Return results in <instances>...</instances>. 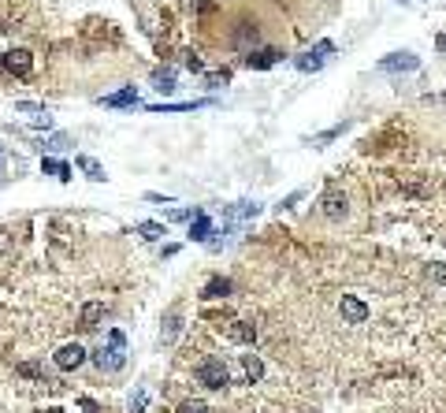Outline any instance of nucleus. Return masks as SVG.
I'll list each match as a JSON object with an SVG mask.
<instances>
[{
  "label": "nucleus",
  "instance_id": "nucleus-3",
  "mask_svg": "<svg viewBox=\"0 0 446 413\" xmlns=\"http://www.w3.org/2000/svg\"><path fill=\"white\" fill-rule=\"evenodd\" d=\"M327 56H335V41H316L313 49H305L302 56L294 60V67L309 75V71H320L324 63H327Z\"/></svg>",
  "mask_w": 446,
  "mask_h": 413
},
{
  "label": "nucleus",
  "instance_id": "nucleus-6",
  "mask_svg": "<svg viewBox=\"0 0 446 413\" xmlns=\"http://www.w3.org/2000/svg\"><path fill=\"white\" fill-rule=\"evenodd\" d=\"M339 313H342L346 324H365V320H368V306H365V301H361L357 295H342Z\"/></svg>",
  "mask_w": 446,
  "mask_h": 413
},
{
  "label": "nucleus",
  "instance_id": "nucleus-2",
  "mask_svg": "<svg viewBox=\"0 0 446 413\" xmlns=\"http://www.w3.org/2000/svg\"><path fill=\"white\" fill-rule=\"evenodd\" d=\"M197 383H205L208 391H220L231 383V369H227L223 357H205V361H197Z\"/></svg>",
  "mask_w": 446,
  "mask_h": 413
},
{
  "label": "nucleus",
  "instance_id": "nucleus-14",
  "mask_svg": "<svg viewBox=\"0 0 446 413\" xmlns=\"http://www.w3.org/2000/svg\"><path fill=\"white\" fill-rule=\"evenodd\" d=\"M223 295H231V279H223V275H212L201 290V298H223Z\"/></svg>",
  "mask_w": 446,
  "mask_h": 413
},
{
  "label": "nucleus",
  "instance_id": "nucleus-29",
  "mask_svg": "<svg viewBox=\"0 0 446 413\" xmlns=\"http://www.w3.org/2000/svg\"><path fill=\"white\" fill-rule=\"evenodd\" d=\"M78 406H82V410H86V413H104V410H101V406H97V402H93V399H82V402H78Z\"/></svg>",
  "mask_w": 446,
  "mask_h": 413
},
{
  "label": "nucleus",
  "instance_id": "nucleus-25",
  "mask_svg": "<svg viewBox=\"0 0 446 413\" xmlns=\"http://www.w3.org/2000/svg\"><path fill=\"white\" fill-rule=\"evenodd\" d=\"M145 406H149V394H145V391H134V394H131V413H142Z\"/></svg>",
  "mask_w": 446,
  "mask_h": 413
},
{
  "label": "nucleus",
  "instance_id": "nucleus-21",
  "mask_svg": "<svg viewBox=\"0 0 446 413\" xmlns=\"http://www.w3.org/2000/svg\"><path fill=\"white\" fill-rule=\"evenodd\" d=\"M75 164H78V168H82V171H86V176H89V179H93V182H104V168H101V164H97L93 157H78Z\"/></svg>",
  "mask_w": 446,
  "mask_h": 413
},
{
  "label": "nucleus",
  "instance_id": "nucleus-15",
  "mask_svg": "<svg viewBox=\"0 0 446 413\" xmlns=\"http://www.w3.org/2000/svg\"><path fill=\"white\" fill-rule=\"evenodd\" d=\"M227 335H231L234 343H253V339H257V328L245 324V320H234V324L227 328Z\"/></svg>",
  "mask_w": 446,
  "mask_h": 413
},
{
  "label": "nucleus",
  "instance_id": "nucleus-1",
  "mask_svg": "<svg viewBox=\"0 0 446 413\" xmlns=\"http://www.w3.org/2000/svg\"><path fill=\"white\" fill-rule=\"evenodd\" d=\"M93 365L101 372H120L126 365V335L120 332V328H112L108 332V339L101 343V350L93 354Z\"/></svg>",
  "mask_w": 446,
  "mask_h": 413
},
{
  "label": "nucleus",
  "instance_id": "nucleus-26",
  "mask_svg": "<svg viewBox=\"0 0 446 413\" xmlns=\"http://www.w3.org/2000/svg\"><path fill=\"white\" fill-rule=\"evenodd\" d=\"M179 413H208V406L197 399V402H183V406H179Z\"/></svg>",
  "mask_w": 446,
  "mask_h": 413
},
{
  "label": "nucleus",
  "instance_id": "nucleus-24",
  "mask_svg": "<svg viewBox=\"0 0 446 413\" xmlns=\"http://www.w3.org/2000/svg\"><path fill=\"white\" fill-rule=\"evenodd\" d=\"M205 82H208V89H220L231 82V71H212V75H205Z\"/></svg>",
  "mask_w": 446,
  "mask_h": 413
},
{
  "label": "nucleus",
  "instance_id": "nucleus-18",
  "mask_svg": "<svg viewBox=\"0 0 446 413\" xmlns=\"http://www.w3.org/2000/svg\"><path fill=\"white\" fill-rule=\"evenodd\" d=\"M242 369H245V380L257 383L260 376H264V361H260L257 354H245V357H242Z\"/></svg>",
  "mask_w": 446,
  "mask_h": 413
},
{
  "label": "nucleus",
  "instance_id": "nucleus-10",
  "mask_svg": "<svg viewBox=\"0 0 446 413\" xmlns=\"http://www.w3.org/2000/svg\"><path fill=\"white\" fill-rule=\"evenodd\" d=\"M179 332H183V313L171 309V313L164 317V324H160V346H171L179 339Z\"/></svg>",
  "mask_w": 446,
  "mask_h": 413
},
{
  "label": "nucleus",
  "instance_id": "nucleus-9",
  "mask_svg": "<svg viewBox=\"0 0 446 413\" xmlns=\"http://www.w3.org/2000/svg\"><path fill=\"white\" fill-rule=\"evenodd\" d=\"M212 235H220V231H216V224H212L208 213H197L190 220V238H194V242H212Z\"/></svg>",
  "mask_w": 446,
  "mask_h": 413
},
{
  "label": "nucleus",
  "instance_id": "nucleus-4",
  "mask_svg": "<svg viewBox=\"0 0 446 413\" xmlns=\"http://www.w3.org/2000/svg\"><path fill=\"white\" fill-rule=\"evenodd\" d=\"M52 361H56V369L71 372V369H78V365H86V346L82 343H63L60 350L52 354Z\"/></svg>",
  "mask_w": 446,
  "mask_h": 413
},
{
  "label": "nucleus",
  "instance_id": "nucleus-12",
  "mask_svg": "<svg viewBox=\"0 0 446 413\" xmlns=\"http://www.w3.org/2000/svg\"><path fill=\"white\" fill-rule=\"evenodd\" d=\"M276 63H279L276 49H253L249 56H245V67H253V71H268V67H276Z\"/></svg>",
  "mask_w": 446,
  "mask_h": 413
},
{
  "label": "nucleus",
  "instance_id": "nucleus-23",
  "mask_svg": "<svg viewBox=\"0 0 446 413\" xmlns=\"http://www.w3.org/2000/svg\"><path fill=\"white\" fill-rule=\"evenodd\" d=\"M257 213H260L257 201H238V209H231V216H238V220H249V216H257Z\"/></svg>",
  "mask_w": 446,
  "mask_h": 413
},
{
  "label": "nucleus",
  "instance_id": "nucleus-22",
  "mask_svg": "<svg viewBox=\"0 0 446 413\" xmlns=\"http://www.w3.org/2000/svg\"><path fill=\"white\" fill-rule=\"evenodd\" d=\"M205 100H183V105H153L149 112H190V108H201Z\"/></svg>",
  "mask_w": 446,
  "mask_h": 413
},
{
  "label": "nucleus",
  "instance_id": "nucleus-28",
  "mask_svg": "<svg viewBox=\"0 0 446 413\" xmlns=\"http://www.w3.org/2000/svg\"><path fill=\"white\" fill-rule=\"evenodd\" d=\"M183 67H186V71H205V63H201V60H197V56H194V52H186V60H183Z\"/></svg>",
  "mask_w": 446,
  "mask_h": 413
},
{
  "label": "nucleus",
  "instance_id": "nucleus-19",
  "mask_svg": "<svg viewBox=\"0 0 446 413\" xmlns=\"http://www.w3.org/2000/svg\"><path fill=\"white\" fill-rule=\"evenodd\" d=\"M134 231H138V235L145 238V242H157V238L168 235V231H164V224H153V220H145V224H138Z\"/></svg>",
  "mask_w": 446,
  "mask_h": 413
},
{
  "label": "nucleus",
  "instance_id": "nucleus-17",
  "mask_svg": "<svg viewBox=\"0 0 446 413\" xmlns=\"http://www.w3.org/2000/svg\"><path fill=\"white\" fill-rule=\"evenodd\" d=\"M153 86H157L160 94H171V89H175V71H171V67H157V71H153Z\"/></svg>",
  "mask_w": 446,
  "mask_h": 413
},
{
  "label": "nucleus",
  "instance_id": "nucleus-27",
  "mask_svg": "<svg viewBox=\"0 0 446 413\" xmlns=\"http://www.w3.org/2000/svg\"><path fill=\"white\" fill-rule=\"evenodd\" d=\"M67 145H71L67 134H52V138H49V149H67Z\"/></svg>",
  "mask_w": 446,
  "mask_h": 413
},
{
  "label": "nucleus",
  "instance_id": "nucleus-11",
  "mask_svg": "<svg viewBox=\"0 0 446 413\" xmlns=\"http://www.w3.org/2000/svg\"><path fill=\"white\" fill-rule=\"evenodd\" d=\"M346 213H350L346 194H339V190H327V194H324V216H327V220H342Z\"/></svg>",
  "mask_w": 446,
  "mask_h": 413
},
{
  "label": "nucleus",
  "instance_id": "nucleus-13",
  "mask_svg": "<svg viewBox=\"0 0 446 413\" xmlns=\"http://www.w3.org/2000/svg\"><path fill=\"white\" fill-rule=\"evenodd\" d=\"M101 105H104V108H131V105H138V89L126 86V89H120V94L101 97Z\"/></svg>",
  "mask_w": 446,
  "mask_h": 413
},
{
  "label": "nucleus",
  "instance_id": "nucleus-7",
  "mask_svg": "<svg viewBox=\"0 0 446 413\" xmlns=\"http://www.w3.org/2000/svg\"><path fill=\"white\" fill-rule=\"evenodd\" d=\"M0 63H4V71H12V75H19V78L34 71V56H30L26 49H12V52H4V60H0Z\"/></svg>",
  "mask_w": 446,
  "mask_h": 413
},
{
  "label": "nucleus",
  "instance_id": "nucleus-20",
  "mask_svg": "<svg viewBox=\"0 0 446 413\" xmlns=\"http://www.w3.org/2000/svg\"><path fill=\"white\" fill-rule=\"evenodd\" d=\"M41 168L49 171V176H56L60 182H67V179H71V168H67V164H63V160H52V157H45V160H41Z\"/></svg>",
  "mask_w": 446,
  "mask_h": 413
},
{
  "label": "nucleus",
  "instance_id": "nucleus-31",
  "mask_svg": "<svg viewBox=\"0 0 446 413\" xmlns=\"http://www.w3.org/2000/svg\"><path fill=\"white\" fill-rule=\"evenodd\" d=\"M45 413H63V410H60V406H49V410H45Z\"/></svg>",
  "mask_w": 446,
  "mask_h": 413
},
{
  "label": "nucleus",
  "instance_id": "nucleus-30",
  "mask_svg": "<svg viewBox=\"0 0 446 413\" xmlns=\"http://www.w3.org/2000/svg\"><path fill=\"white\" fill-rule=\"evenodd\" d=\"M435 45H439V52H446V38H439V41H435Z\"/></svg>",
  "mask_w": 446,
  "mask_h": 413
},
{
  "label": "nucleus",
  "instance_id": "nucleus-5",
  "mask_svg": "<svg viewBox=\"0 0 446 413\" xmlns=\"http://www.w3.org/2000/svg\"><path fill=\"white\" fill-rule=\"evenodd\" d=\"M416 67H421V56H413V52H390L387 60H379V71H387V75H402V71Z\"/></svg>",
  "mask_w": 446,
  "mask_h": 413
},
{
  "label": "nucleus",
  "instance_id": "nucleus-8",
  "mask_svg": "<svg viewBox=\"0 0 446 413\" xmlns=\"http://www.w3.org/2000/svg\"><path fill=\"white\" fill-rule=\"evenodd\" d=\"M257 41H260V30H257V23L242 19L238 26H234V49H242V52H253V49H257Z\"/></svg>",
  "mask_w": 446,
  "mask_h": 413
},
{
  "label": "nucleus",
  "instance_id": "nucleus-16",
  "mask_svg": "<svg viewBox=\"0 0 446 413\" xmlns=\"http://www.w3.org/2000/svg\"><path fill=\"white\" fill-rule=\"evenodd\" d=\"M101 317H104V301H86L82 306V328H97Z\"/></svg>",
  "mask_w": 446,
  "mask_h": 413
}]
</instances>
